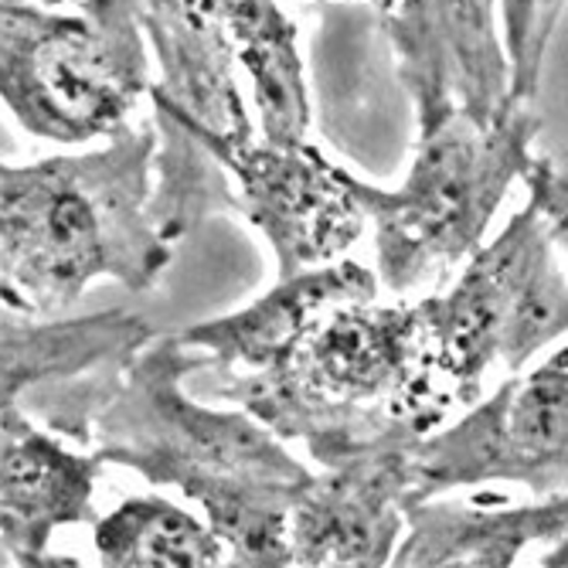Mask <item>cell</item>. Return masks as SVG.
I'll use <instances>...</instances> for the list:
<instances>
[{"label":"cell","instance_id":"cell-1","mask_svg":"<svg viewBox=\"0 0 568 568\" xmlns=\"http://www.w3.org/2000/svg\"><path fill=\"white\" fill-rule=\"evenodd\" d=\"M201 368H212V357L184 334L153 337L99 412L89 446L102 463L153 487H178L197 504L225 541L229 565H293L290 518L314 474L252 412L184 395V382Z\"/></svg>","mask_w":568,"mask_h":568},{"label":"cell","instance_id":"cell-2","mask_svg":"<svg viewBox=\"0 0 568 568\" xmlns=\"http://www.w3.org/2000/svg\"><path fill=\"white\" fill-rule=\"evenodd\" d=\"M158 123L126 126L106 146L0 171L4 310L48 317L99 280L143 293L174 263L153 219Z\"/></svg>","mask_w":568,"mask_h":568},{"label":"cell","instance_id":"cell-3","mask_svg":"<svg viewBox=\"0 0 568 568\" xmlns=\"http://www.w3.org/2000/svg\"><path fill=\"white\" fill-rule=\"evenodd\" d=\"M327 467L398 426L433 433L453 392L433 365L426 303H347L303 337L283 365L212 388Z\"/></svg>","mask_w":568,"mask_h":568},{"label":"cell","instance_id":"cell-4","mask_svg":"<svg viewBox=\"0 0 568 568\" xmlns=\"http://www.w3.org/2000/svg\"><path fill=\"white\" fill-rule=\"evenodd\" d=\"M538 120L531 102L500 120L449 116L419 136L416 161L392 191L354 178V194L375 229L378 280L405 296L449 280L484 245L507 191L525 181Z\"/></svg>","mask_w":568,"mask_h":568},{"label":"cell","instance_id":"cell-5","mask_svg":"<svg viewBox=\"0 0 568 568\" xmlns=\"http://www.w3.org/2000/svg\"><path fill=\"white\" fill-rule=\"evenodd\" d=\"M143 0H82L75 14L0 4V99L55 143L116 136L150 92Z\"/></svg>","mask_w":568,"mask_h":568},{"label":"cell","instance_id":"cell-6","mask_svg":"<svg viewBox=\"0 0 568 568\" xmlns=\"http://www.w3.org/2000/svg\"><path fill=\"white\" fill-rule=\"evenodd\" d=\"M558 260L541 212L528 201L459 266L449 290L423 300L433 365L456 402L474 398L494 365L514 375L568 337V280Z\"/></svg>","mask_w":568,"mask_h":568},{"label":"cell","instance_id":"cell-7","mask_svg":"<svg viewBox=\"0 0 568 568\" xmlns=\"http://www.w3.org/2000/svg\"><path fill=\"white\" fill-rule=\"evenodd\" d=\"M484 484H514L531 497L568 494V337L419 443L416 500Z\"/></svg>","mask_w":568,"mask_h":568},{"label":"cell","instance_id":"cell-8","mask_svg":"<svg viewBox=\"0 0 568 568\" xmlns=\"http://www.w3.org/2000/svg\"><path fill=\"white\" fill-rule=\"evenodd\" d=\"M153 116L181 123L222 161L232 178L235 215L270 242L280 276L337 263L365 232L368 215L354 194V178L306 140L270 143L252 136L225 143L178 116Z\"/></svg>","mask_w":568,"mask_h":568},{"label":"cell","instance_id":"cell-9","mask_svg":"<svg viewBox=\"0 0 568 568\" xmlns=\"http://www.w3.org/2000/svg\"><path fill=\"white\" fill-rule=\"evenodd\" d=\"M153 337L150 324L126 310L75 321H31L4 310V405L89 446L99 412Z\"/></svg>","mask_w":568,"mask_h":568},{"label":"cell","instance_id":"cell-10","mask_svg":"<svg viewBox=\"0 0 568 568\" xmlns=\"http://www.w3.org/2000/svg\"><path fill=\"white\" fill-rule=\"evenodd\" d=\"M382 28L419 136L456 113L490 123L518 106L497 0H388Z\"/></svg>","mask_w":568,"mask_h":568},{"label":"cell","instance_id":"cell-11","mask_svg":"<svg viewBox=\"0 0 568 568\" xmlns=\"http://www.w3.org/2000/svg\"><path fill=\"white\" fill-rule=\"evenodd\" d=\"M429 429L408 423L314 474L293 507V565H392L416 500V449Z\"/></svg>","mask_w":568,"mask_h":568},{"label":"cell","instance_id":"cell-12","mask_svg":"<svg viewBox=\"0 0 568 568\" xmlns=\"http://www.w3.org/2000/svg\"><path fill=\"white\" fill-rule=\"evenodd\" d=\"M102 459L65 449L24 408H0V558L21 568H75L51 551L62 528L95 525V480Z\"/></svg>","mask_w":568,"mask_h":568},{"label":"cell","instance_id":"cell-13","mask_svg":"<svg viewBox=\"0 0 568 568\" xmlns=\"http://www.w3.org/2000/svg\"><path fill=\"white\" fill-rule=\"evenodd\" d=\"M143 28L161 65V82L150 85L153 113L225 143L252 140L255 126L235 82L239 59L215 0H143Z\"/></svg>","mask_w":568,"mask_h":568},{"label":"cell","instance_id":"cell-14","mask_svg":"<svg viewBox=\"0 0 568 568\" xmlns=\"http://www.w3.org/2000/svg\"><path fill=\"white\" fill-rule=\"evenodd\" d=\"M378 273L368 266L337 260L293 276H280L260 300L229 317L184 331V341L212 357V368L235 375L270 372L303 344V337L337 306L372 303L378 296Z\"/></svg>","mask_w":568,"mask_h":568},{"label":"cell","instance_id":"cell-15","mask_svg":"<svg viewBox=\"0 0 568 568\" xmlns=\"http://www.w3.org/2000/svg\"><path fill=\"white\" fill-rule=\"evenodd\" d=\"M405 535L392 558L402 568H510L568 531V494L507 500L446 494L412 500Z\"/></svg>","mask_w":568,"mask_h":568},{"label":"cell","instance_id":"cell-16","mask_svg":"<svg viewBox=\"0 0 568 568\" xmlns=\"http://www.w3.org/2000/svg\"><path fill=\"white\" fill-rule=\"evenodd\" d=\"M215 4L232 38L239 69L248 75L260 136L270 143H303L310 99L293 21L276 0H215Z\"/></svg>","mask_w":568,"mask_h":568},{"label":"cell","instance_id":"cell-17","mask_svg":"<svg viewBox=\"0 0 568 568\" xmlns=\"http://www.w3.org/2000/svg\"><path fill=\"white\" fill-rule=\"evenodd\" d=\"M99 565L110 568H209L229 548L209 521L168 497H126L92 525Z\"/></svg>","mask_w":568,"mask_h":568},{"label":"cell","instance_id":"cell-18","mask_svg":"<svg viewBox=\"0 0 568 568\" xmlns=\"http://www.w3.org/2000/svg\"><path fill=\"white\" fill-rule=\"evenodd\" d=\"M565 8L568 0H500L510 75H514V102L535 99L541 65L548 55V41Z\"/></svg>","mask_w":568,"mask_h":568},{"label":"cell","instance_id":"cell-19","mask_svg":"<svg viewBox=\"0 0 568 568\" xmlns=\"http://www.w3.org/2000/svg\"><path fill=\"white\" fill-rule=\"evenodd\" d=\"M528 201L541 212L558 255L568 263V168H558L545 158H535L525 174Z\"/></svg>","mask_w":568,"mask_h":568},{"label":"cell","instance_id":"cell-20","mask_svg":"<svg viewBox=\"0 0 568 568\" xmlns=\"http://www.w3.org/2000/svg\"><path fill=\"white\" fill-rule=\"evenodd\" d=\"M535 565H545V568H568V531H565L558 541H551L548 548H541V551L535 555Z\"/></svg>","mask_w":568,"mask_h":568},{"label":"cell","instance_id":"cell-21","mask_svg":"<svg viewBox=\"0 0 568 568\" xmlns=\"http://www.w3.org/2000/svg\"><path fill=\"white\" fill-rule=\"evenodd\" d=\"M34 4H41V8H62V4H69V0H34Z\"/></svg>","mask_w":568,"mask_h":568},{"label":"cell","instance_id":"cell-22","mask_svg":"<svg viewBox=\"0 0 568 568\" xmlns=\"http://www.w3.org/2000/svg\"><path fill=\"white\" fill-rule=\"evenodd\" d=\"M0 4H28V0H0Z\"/></svg>","mask_w":568,"mask_h":568},{"label":"cell","instance_id":"cell-23","mask_svg":"<svg viewBox=\"0 0 568 568\" xmlns=\"http://www.w3.org/2000/svg\"><path fill=\"white\" fill-rule=\"evenodd\" d=\"M372 4H375V8H378V11H382V8H385V4H388V0H372Z\"/></svg>","mask_w":568,"mask_h":568}]
</instances>
